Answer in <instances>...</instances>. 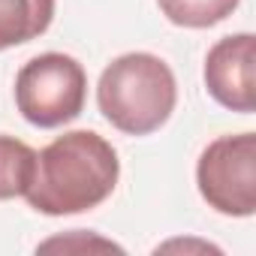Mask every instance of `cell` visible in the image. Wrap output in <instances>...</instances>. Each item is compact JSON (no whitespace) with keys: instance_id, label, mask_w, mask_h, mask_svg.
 I'll use <instances>...</instances> for the list:
<instances>
[{"instance_id":"obj_1","label":"cell","mask_w":256,"mask_h":256,"mask_svg":"<svg viewBox=\"0 0 256 256\" xmlns=\"http://www.w3.org/2000/svg\"><path fill=\"white\" fill-rule=\"evenodd\" d=\"M118 175L120 163L112 142L94 130H72L36 154L24 199L34 211L48 217L82 214L114 193Z\"/></svg>"},{"instance_id":"obj_2","label":"cell","mask_w":256,"mask_h":256,"mask_svg":"<svg viewBox=\"0 0 256 256\" xmlns=\"http://www.w3.org/2000/svg\"><path fill=\"white\" fill-rule=\"evenodd\" d=\"M102 118L126 136H148L172 118L178 84L169 64L151 52H130L114 58L96 84Z\"/></svg>"},{"instance_id":"obj_3","label":"cell","mask_w":256,"mask_h":256,"mask_svg":"<svg viewBox=\"0 0 256 256\" xmlns=\"http://www.w3.org/2000/svg\"><path fill=\"white\" fill-rule=\"evenodd\" d=\"M88 100L84 66L60 52L28 60L16 76V106L22 118L40 130H54L76 120Z\"/></svg>"},{"instance_id":"obj_4","label":"cell","mask_w":256,"mask_h":256,"mask_svg":"<svg viewBox=\"0 0 256 256\" xmlns=\"http://www.w3.org/2000/svg\"><path fill=\"white\" fill-rule=\"evenodd\" d=\"M196 184L217 214L250 217L256 211V136L214 139L196 163Z\"/></svg>"},{"instance_id":"obj_5","label":"cell","mask_w":256,"mask_h":256,"mask_svg":"<svg viewBox=\"0 0 256 256\" xmlns=\"http://www.w3.org/2000/svg\"><path fill=\"white\" fill-rule=\"evenodd\" d=\"M256 36L232 34L211 46L205 58V88L229 112L256 108Z\"/></svg>"},{"instance_id":"obj_6","label":"cell","mask_w":256,"mask_h":256,"mask_svg":"<svg viewBox=\"0 0 256 256\" xmlns=\"http://www.w3.org/2000/svg\"><path fill=\"white\" fill-rule=\"evenodd\" d=\"M52 18L54 0H0V52L42 36Z\"/></svg>"},{"instance_id":"obj_7","label":"cell","mask_w":256,"mask_h":256,"mask_svg":"<svg viewBox=\"0 0 256 256\" xmlns=\"http://www.w3.org/2000/svg\"><path fill=\"white\" fill-rule=\"evenodd\" d=\"M36 151L16 136H0V202L24 196L34 178Z\"/></svg>"},{"instance_id":"obj_8","label":"cell","mask_w":256,"mask_h":256,"mask_svg":"<svg viewBox=\"0 0 256 256\" xmlns=\"http://www.w3.org/2000/svg\"><path fill=\"white\" fill-rule=\"evenodd\" d=\"M160 12L178 28H214L229 18L238 6V0H157Z\"/></svg>"}]
</instances>
